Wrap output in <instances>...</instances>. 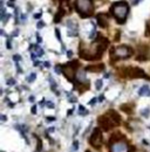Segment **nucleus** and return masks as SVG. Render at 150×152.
I'll list each match as a JSON object with an SVG mask.
<instances>
[{
	"label": "nucleus",
	"mask_w": 150,
	"mask_h": 152,
	"mask_svg": "<svg viewBox=\"0 0 150 152\" xmlns=\"http://www.w3.org/2000/svg\"><path fill=\"white\" fill-rule=\"evenodd\" d=\"M60 9L64 12L69 11V5H68V0H60Z\"/></svg>",
	"instance_id": "13"
},
{
	"label": "nucleus",
	"mask_w": 150,
	"mask_h": 152,
	"mask_svg": "<svg viewBox=\"0 0 150 152\" xmlns=\"http://www.w3.org/2000/svg\"><path fill=\"white\" fill-rule=\"evenodd\" d=\"M7 84H8V85H14V84H15V81H14L13 79H11V80L7 81Z\"/></svg>",
	"instance_id": "26"
},
{
	"label": "nucleus",
	"mask_w": 150,
	"mask_h": 152,
	"mask_svg": "<svg viewBox=\"0 0 150 152\" xmlns=\"http://www.w3.org/2000/svg\"><path fill=\"white\" fill-rule=\"evenodd\" d=\"M131 49L128 46H120L116 49H114V52H111V57L112 59H126L131 55Z\"/></svg>",
	"instance_id": "3"
},
{
	"label": "nucleus",
	"mask_w": 150,
	"mask_h": 152,
	"mask_svg": "<svg viewBox=\"0 0 150 152\" xmlns=\"http://www.w3.org/2000/svg\"><path fill=\"white\" fill-rule=\"evenodd\" d=\"M39 65H40L39 61H35V62H34V66H39Z\"/></svg>",
	"instance_id": "39"
},
{
	"label": "nucleus",
	"mask_w": 150,
	"mask_h": 152,
	"mask_svg": "<svg viewBox=\"0 0 150 152\" xmlns=\"http://www.w3.org/2000/svg\"><path fill=\"white\" fill-rule=\"evenodd\" d=\"M55 35H56V37H58V40L61 41V34H60V31H59V29H55Z\"/></svg>",
	"instance_id": "22"
},
{
	"label": "nucleus",
	"mask_w": 150,
	"mask_h": 152,
	"mask_svg": "<svg viewBox=\"0 0 150 152\" xmlns=\"http://www.w3.org/2000/svg\"><path fill=\"white\" fill-rule=\"evenodd\" d=\"M75 7H76L78 13L83 18L90 17L94 11L93 0H76L75 1Z\"/></svg>",
	"instance_id": "2"
},
{
	"label": "nucleus",
	"mask_w": 150,
	"mask_h": 152,
	"mask_svg": "<svg viewBox=\"0 0 150 152\" xmlns=\"http://www.w3.org/2000/svg\"><path fill=\"white\" fill-rule=\"evenodd\" d=\"M128 9H129V7L124 1L115 3L111 7V13L115 17V19L119 21V23H123L124 20H126V18H127Z\"/></svg>",
	"instance_id": "1"
},
{
	"label": "nucleus",
	"mask_w": 150,
	"mask_h": 152,
	"mask_svg": "<svg viewBox=\"0 0 150 152\" xmlns=\"http://www.w3.org/2000/svg\"><path fill=\"white\" fill-rule=\"evenodd\" d=\"M102 69H104V66L102 65V63H100V65H96V66H89V67H87V68H86V70H89V71H95V73L101 71Z\"/></svg>",
	"instance_id": "11"
},
{
	"label": "nucleus",
	"mask_w": 150,
	"mask_h": 152,
	"mask_svg": "<svg viewBox=\"0 0 150 152\" xmlns=\"http://www.w3.org/2000/svg\"><path fill=\"white\" fill-rule=\"evenodd\" d=\"M33 49H35V50H33V52H35V54L38 55V56H42L44 55V50L39 47V46H31Z\"/></svg>",
	"instance_id": "14"
},
{
	"label": "nucleus",
	"mask_w": 150,
	"mask_h": 152,
	"mask_svg": "<svg viewBox=\"0 0 150 152\" xmlns=\"http://www.w3.org/2000/svg\"><path fill=\"white\" fill-rule=\"evenodd\" d=\"M49 83H51V85H52V89H53L54 91H56V88H58V87H56V84H55V82L53 81V79L51 77V76H49Z\"/></svg>",
	"instance_id": "19"
},
{
	"label": "nucleus",
	"mask_w": 150,
	"mask_h": 152,
	"mask_svg": "<svg viewBox=\"0 0 150 152\" xmlns=\"http://www.w3.org/2000/svg\"><path fill=\"white\" fill-rule=\"evenodd\" d=\"M139 95L140 96H150V88L148 85H143L142 88H140L139 90Z\"/></svg>",
	"instance_id": "12"
},
{
	"label": "nucleus",
	"mask_w": 150,
	"mask_h": 152,
	"mask_svg": "<svg viewBox=\"0 0 150 152\" xmlns=\"http://www.w3.org/2000/svg\"><path fill=\"white\" fill-rule=\"evenodd\" d=\"M67 28H68V34L70 36H76L78 35V25L72 20L67 21Z\"/></svg>",
	"instance_id": "8"
},
{
	"label": "nucleus",
	"mask_w": 150,
	"mask_h": 152,
	"mask_svg": "<svg viewBox=\"0 0 150 152\" xmlns=\"http://www.w3.org/2000/svg\"><path fill=\"white\" fill-rule=\"evenodd\" d=\"M103 99H104V96H103V95H101V96L98 97V101H100V102H101V101H103Z\"/></svg>",
	"instance_id": "34"
},
{
	"label": "nucleus",
	"mask_w": 150,
	"mask_h": 152,
	"mask_svg": "<svg viewBox=\"0 0 150 152\" xmlns=\"http://www.w3.org/2000/svg\"><path fill=\"white\" fill-rule=\"evenodd\" d=\"M29 101H31V102H34V96H31L29 97Z\"/></svg>",
	"instance_id": "41"
},
{
	"label": "nucleus",
	"mask_w": 150,
	"mask_h": 152,
	"mask_svg": "<svg viewBox=\"0 0 150 152\" xmlns=\"http://www.w3.org/2000/svg\"><path fill=\"white\" fill-rule=\"evenodd\" d=\"M34 18H35V19H40V18H41V13L35 14V15H34Z\"/></svg>",
	"instance_id": "32"
},
{
	"label": "nucleus",
	"mask_w": 150,
	"mask_h": 152,
	"mask_svg": "<svg viewBox=\"0 0 150 152\" xmlns=\"http://www.w3.org/2000/svg\"><path fill=\"white\" fill-rule=\"evenodd\" d=\"M140 1H141V0H134V5H137Z\"/></svg>",
	"instance_id": "37"
},
{
	"label": "nucleus",
	"mask_w": 150,
	"mask_h": 152,
	"mask_svg": "<svg viewBox=\"0 0 150 152\" xmlns=\"http://www.w3.org/2000/svg\"><path fill=\"white\" fill-rule=\"evenodd\" d=\"M95 87H96L97 90H100V89L102 88V81H101V80H97V81L95 82Z\"/></svg>",
	"instance_id": "20"
},
{
	"label": "nucleus",
	"mask_w": 150,
	"mask_h": 152,
	"mask_svg": "<svg viewBox=\"0 0 150 152\" xmlns=\"http://www.w3.org/2000/svg\"><path fill=\"white\" fill-rule=\"evenodd\" d=\"M60 68H61V67H59V66L55 68V73H56V74H60V73H61V69H60Z\"/></svg>",
	"instance_id": "30"
},
{
	"label": "nucleus",
	"mask_w": 150,
	"mask_h": 152,
	"mask_svg": "<svg viewBox=\"0 0 150 152\" xmlns=\"http://www.w3.org/2000/svg\"><path fill=\"white\" fill-rule=\"evenodd\" d=\"M124 75L129 79H136V77H145L147 80H150L148 77V75L140 68H128L124 73Z\"/></svg>",
	"instance_id": "4"
},
{
	"label": "nucleus",
	"mask_w": 150,
	"mask_h": 152,
	"mask_svg": "<svg viewBox=\"0 0 150 152\" xmlns=\"http://www.w3.org/2000/svg\"><path fill=\"white\" fill-rule=\"evenodd\" d=\"M17 71H18V73H22V69L20 68V66H19V65H17Z\"/></svg>",
	"instance_id": "31"
},
{
	"label": "nucleus",
	"mask_w": 150,
	"mask_h": 152,
	"mask_svg": "<svg viewBox=\"0 0 150 152\" xmlns=\"http://www.w3.org/2000/svg\"><path fill=\"white\" fill-rule=\"evenodd\" d=\"M89 142L95 147L101 146V144H102V133H101V130H100L98 128L94 129V132H93V135H92V137L89 139Z\"/></svg>",
	"instance_id": "6"
},
{
	"label": "nucleus",
	"mask_w": 150,
	"mask_h": 152,
	"mask_svg": "<svg viewBox=\"0 0 150 152\" xmlns=\"http://www.w3.org/2000/svg\"><path fill=\"white\" fill-rule=\"evenodd\" d=\"M87 152H90V151H87Z\"/></svg>",
	"instance_id": "42"
},
{
	"label": "nucleus",
	"mask_w": 150,
	"mask_h": 152,
	"mask_svg": "<svg viewBox=\"0 0 150 152\" xmlns=\"http://www.w3.org/2000/svg\"><path fill=\"white\" fill-rule=\"evenodd\" d=\"M121 109H122L123 111H126V112H128V113H129V112H131V111H133V105H131V107H129V105H127V104H124V105H122V107H121Z\"/></svg>",
	"instance_id": "16"
},
{
	"label": "nucleus",
	"mask_w": 150,
	"mask_h": 152,
	"mask_svg": "<svg viewBox=\"0 0 150 152\" xmlns=\"http://www.w3.org/2000/svg\"><path fill=\"white\" fill-rule=\"evenodd\" d=\"M78 66V62L76 61H73V62H69L67 66L64 67V74L67 76L68 80H73L75 76H76V69H75V67Z\"/></svg>",
	"instance_id": "5"
},
{
	"label": "nucleus",
	"mask_w": 150,
	"mask_h": 152,
	"mask_svg": "<svg viewBox=\"0 0 150 152\" xmlns=\"http://www.w3.org/2000/svg\"><path fill=\"white\" fill-rule=\"evenodd\" d=\"M67 55H68V57H70V56H72V55H73V53H72V52H70V50H69V52H68V53H67Z\"/></svg>",
	"instance_id": "40"
},
{
	"label": "nucleus",
	"mask_w": 150,
	"mask_h": 152,
	"mask_svg": "<svg viewBox=\"0 0 150 152\" xmlns=\"http://www.w3.org/2000/svg\"><path fill=\"white\" fill-rule=\"evenodd\" d=\"M1 121H3V122L6 121V116H5V115H1Z\"/></svg>",
	"instance_id": "36"
},
{
	"label": "nucleus",
	"mask_w": 150,
	"mask_h": 152,
	"mask_svg": "<svg viewBox=\"0 0 150 152\" xmlns=\"http://www.w3.org/2000/svg\"><path fill=\"white\" fill-rule=\"evenodd\" d=\"M45 26V23H44V21H39L36 23V27H38V29H41L42 27Z\"/></svg>",
	"instance_id": "21"
},
{
	"label": "nucleus",
	"mask_w": 150,
	"mask_h": 152,
	"mask_svg": "<svg viewBox=\"0 0 150 152\" xmlns=\"http://www.w3.org/2000/svg\"><path fill=\"white\" fill-rule=\"evenodd\" d=\"M35 77H36V75H35V73H32L28 77H27V81L29 82V83H32V82H34V80H35Z\"/></svg>",
	"instance_id": "18"
},
{
	"label": "nucleus",
	"mask_w": 150,
	"mask_h": 152,
	"mask_svg": "<svg viewBox=\"0 0 150 152\" xmlns=\"http://www.w3.org/2000/svg\"><path fill=\"white\" fill-rule=\"evenodd\" d=\"M96 102V99L95 98H93V99H90V102H89V104H94Z\"/></svg>",
	"instance_id": "35"
},
{
	"label": "nucleus",
	"mask_w": 150,
	"mask_h": 152,
	"mask_svg": "<svg viewBox=\"0 0 150 152\" xmlns=\"http://www.w3.org/2000/svg\"><path fill=\"white\" fill-rule=\"evenodd\" d=\"M95 35H96V31H95V27H94V28H93V31H92V34L89 35V37H90V39L93 40V39H94V36H95Z\"/></svg>",
	"instance_id": "23"
},
{
	"label": "nucleus",
	"mask_w": 150,
	"mask_h": 152,
	"mask_svg": "<svg viewBox=\"0 0 150 152\" xmlns=\"http://www.w3.org/2000/svg\"><path fill=\"white\" fill-rule=\"evenodd\" d=\"M79 113H80V115H87V113H88V110H87V109H84L82 105H80L79 107Z\"/></svg>",
	"instance_id": "17"
},
{
	"label": "nucleus",
	"mask_w": 150,
	"mask_h": 152,
	"mask_svg": "<svg viewBox=\"0 0 150 152\" xmlns=\"http://www.w3.org/2000/svg\"><path fill=\"white\" fill-rule=\"evenodd\" d=\"M45 66H46V67L48 68L49 66H51V63H49V62H45Z\"/></svg>",
	"instance_id": "38"
},
{
	"label": "nucleus",
	"mask_w": 150,
	"mask_h": 152,
	"mask_svg": "<svg viewBox=\"0 0 150 152\" xmlns=\"http://www.w3.org/2000/svg\"><path fill=\"white\" fill-rule=\"evenodd\" d=\"M76 80L80 82V83H83L84 81H87V77H86V71L83 70V69H80V70H78V73H76Z\"/></svg>",
	"instance_id": "10"
},
{
	"label": "nucleus",
	"mask_w": 150,
	"mask_h": 152,
	"mask_svg": "<svg viewBox=\"0 0 150 152\" xmlns=\"http://www.w3.org/2000/svg\"><path fill=\"white\" fill-rule=\"evenodd\" d=\"M32 113H36V107H33L32 108Z\"/></svg>",
	"instance_id": "33"
},
{
	"label": "nucleus",
	"mask_w": 150,
	"mask_h": 152,
	"mask_svg": "<svg viewBox=\"0 0 150 152\" xmlns=\"http://www.w3.org/2000/svg\"><path fill=\"white\" fill-rule=\"evenodd\" d=\"M128 144L124 141H117L111 144L110 152H128Z\"/></svg>",
	"instance_id": "7"
},
{
	"label": "nucleus",
	"mask_w": 150,
	"mask_h": 152,
	"mask_svg": "<svg viewBox=\"0 0 150 152\" xmlns=\"http://www.w3.org/2000/svg\"><path fill=\"white\" fill-rule=\"evenodd\" d=\"M36 40H38V43H40V42H42V39H41V36H40L39 34H36Z\"/></svg>",
	"instance_id": "28"
},
{
	"label": "nucleus",
	"mask_w": 150,
	"mask_h": 152,
	"mask_svg": "<svg viewBox=\"0 0 150 152\" xmlns=\"http://www.w3.org/2000/svg\"><path fill=\"white\" fill-rule=\"evenodd\" d=\"M6 47H7L8 49H11V48H12V43H11V40H9V39L7 40V43H6Z\"/></svg>",
	"instance_id": "29"
},
{
	"label": "nucleus",
	"mask_w": 150,
	"mask_h": 152,
	"mask_svg": "<svg viewBox=\"0 0 150 152\" xmlns=\"http://www.w3.org/2000/svg\"><path fill=\"white\" fill-rule=\"evenodd\" d=\"M13 60H14L15 62H18V61H20V60H21V56H20V55H18V54H15V55L13 56Z\"/></svg>",
	"instance_id": "25"
},
{
	"label": "nucleus",
	"mask_w": 150,
	"mask_h": 152,
	"mask_svg": "<svg viewBox=\"0 0 150 152\" xmlns=\"http://www.w3.org/2000/svg\"><path fill=\"white\" fill-rule=\"evenodd\" d=\"M141 115L143 116V117H148L149 115H150V108H145V109H143V110H141Z\"/></svg>",
	"instance_id": "15"
},
{
	"label": "nucleus",
	"mask_w": 150,
	"mask_h": 152,
	"mask_svg": "<svg viewBox=\"0 0 150 152\" xmlns=\"http://www.w3.org/2000/svg\"><path fill=\"white\" fill-rule=\"evenodd\" d=\"M79 149V143L78 142H74L73 143V150H78Z\"/></svg>",
	"instance_id": "27"
},
{
	"label": "nucleus",
	"mask_w": 150,
	"mask_h": 152,
	"mask_svg": "<svg viewBox=\"0 0 150 152\" xmlns=\"http://www.w3.org/2000/svg\"><path fill=\"white\" fill-rule=\"evenodd\" d=\"M96 20H97V23H98L100 27L106 28L108 26V19H107V15L106 14H97Z\"/></svg>",
	"instance_id": "9"
},
{
	"label": "nucleus",
	"mask_w": 150,
	"mask_h": 152,
	"mask_svg": "<svg viewBox=\"0 0 150 152\" xmlns=\"http://www.w3.org/2000/svg\"><path fill=\"white\" fill-rule=\"evenodd\" d=\"M46 105H47L48 108H51V109L54 108V103H53V102H49V101H48V102H46Z\"/></svg>",
	"instance_id": "24"
}]
</instances>
